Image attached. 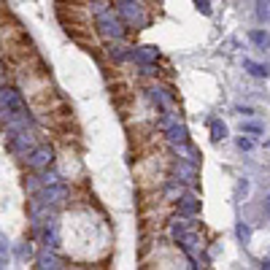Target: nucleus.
Masks as SVG:
<instances>
[{
	"mask_svg": "<svg viewBox=\"0 0 270 270\" xmlns=\"http://www.w3.org/2000/svg\"><path fill=\"white\" fill-rule=\"evenodd\" d=\"M224 135H227V127L219 125V122H214V141H219V138H224Z\"/></svg>",
	"mask_w": 270,
	"mask_h": 270,
	"instance_id": "nucleus-2",
	"label": "nucleus"
},
{
	"mask_svg": "<svg viewBox=\"0 0 270 270\" xmlns=\"http://www.w3.org/2000/svg\"><path fill=\"white\" fill-rule=\"evenodd\" d=\"M249 68H251V73L254 76H267V68L265 65H254V63H246Z\"/></svg>",
	"mask_w": 270,
	"mask_h": 270,
	"instance_id": "nucleus-3",
	"label": "nucleus"
},
{
	"mask_svg": "<svg viewBox=\"0 0 270 270\" xmlns=\"http://www.w3.org/2000/svg\"><path fill=\"white\" fill-rule=\"evenodd\" d=\"M251 41H257L259 46H265V49H270V38L267 36H262V33H251Z\"/></svg>",
	"mask_w": 270,
	"mask_h": 270,
	"instance_id": "nucleus-1",
	"label": "nucleus"
},
{
	"mask_svg": "<svg viewBox=\"0 0 270 270\" xmlns=\"http://www.w3.org/2000/svg\"><path fill=\"white\" fill-rule=\"evenodd\" d=\"M195 3H197V8H203V11L208 14V11H211V8H208V0H195Z\"/></svg>",
	"mask_w": 270,
	"mask_h": 270,
	"instance_id": "nucleus-4",
	"label": "nucleus"
}]
</instances>
